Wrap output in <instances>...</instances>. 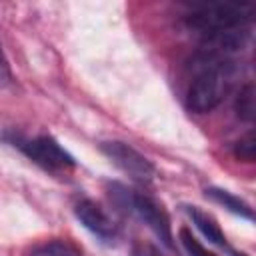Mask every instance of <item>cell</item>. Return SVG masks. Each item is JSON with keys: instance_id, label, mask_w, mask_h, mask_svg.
I'll list each match as a JSON object with an SVG mask.
<instances>
[{"instance_id": "6", "label": "cell", "mask_w": 256, "mask_h": 256, "mask_svg": "<svg viewBox=\"0 0 256 256\" xmlns=\"http://www.w3.org/2000/svg\"><path fill=\"white\" fill-rule=\"evenodd\" d=\"M74 216L78 218V222L92 232L94 236H98L104 242H112L118 238V224L114 222V218L106 212V208H102L96 200L90 198H82L80 202H76L74 206Z\"/></svg>"}, {"instance_id": "1", "label": "cell", "mask_w": 256, "mask_h": 256, "mask_svg": "<svg viewBox=\"0 0 256 256\" xmlns=\"http://www.w3.org/2000/svg\"><path fill=\"white\" fill-rule=\"evenodd\" d=\"M202 64L190 82L188 88V108L196 114L212 112L230 90V84L236 76V64L230 58L202 54L198 56Z\"/></svg>"}, {"instance_id": "13", "label": "cell", "mask_w": 256, "mask_h": 256, "mask_svg": "<svg viewBox=\"0 0 256 256\" xmlns=\"http://www.w3.org/2000/svg\"><path fill=\"white\" fill-rule=\"evenodd\" d=\"M10 84H12V70L0 46V86H10Z\"/></svg>"}, {"instance_id": "9", "label": "cell", "mask_w": 256, "mask_h": 256, "mask_svg": "<svg viewBox=\"0 0 256 256\" xmlns=\"http://www.w3.org/2000/svg\"><path fill=\"white\" fill-rule=\"evenodd\" d=\"M234 112L242 122H254V116H256V90H254L252 82H246L238 90V94L234 98Z\"/></svg>"}, {"instance_id": "12", "label": "cell", "mask_w": 256, "mask_h": 256, "mask_svg": "<svg viewBox=\"0 0 256 256\" xmlns=\"http://www.w3.org/2000/svg\"><path fill=\"white\" fill-rule=\"evenodd\" d=\"M36 256H82V252L78 246H74L68 240H52L42 248H38Z\"/></svg>"}, {"instance_id": "3", "label": "cell", "mask_w": 256, "mask_h": 256, "mask_svg": "<svg viewBox=\"0 0 256 256\" xmlns=\"http://www.w3.org/2000/svg\"><path fill=\"white\" fill-rule=\"evenodd\" d=\"M252 18L254 6L250 2H204L186 16V24L206 36L214 32L248 28Z\"/></svg>"}, {"instance_id": "14", "label": "cell", "mask_w": 256, "mask_h": 256, "mask_svg": "<svg viewBox=\"0 0 256 256\" xmlns=\"http://www.w3.org/2000/svg\"><path fill=\"white\" fill-rule=\"evenodd\" d=\"M132 256H162V254H160V252H158V248H156V246H152V244L136 242V244L132 246Z\"/></svg>"}, {"instance_id": "11", "label": "cell", "mask_w": 256, "mask_h": 256, "mask_svg": "<svg viewBox=\"0 0 256 256\" xmlns=\"http://www.w3.org/2000/svg\"><path fill=\"white\" fill-rule=\"evenodd\" d=\"M232 154L240 162H254V158H256V140H254V132L252 130L246 132L240 140L234 142Z\"/></svg>"}, {"instance_id": "7", "label": "cell", "mask_w": 256, "mask_h": 256, "mask_svg": "<svg viewBox=\"0 0 256 256\" xmlns=\"http://www.w3.org/2000/svg\"><path fill=\"white\" fill-rule=\"evenodd\" d=\"M184 210H186V214L190 216L192 224L200 230V234H202L210 244L220 246V248H226V246H228L224 232L220 230L218 222H216L208 212H204V210L198 208V206H184Z\"/></svg>"}, {"instance_id": "4", "label": "cell", "mask_w": 256, "mask_h": 256, "mask_svg": "<svg viewBox=\"0 0 256 256\" xmlns=\"http://www.w3.org/2000/svg\"><path fill=\"white\" fill-rule=\"evenodd\" d=\"M100 152L120 172H124L130 180H134L138 184H150L156 176V166L144 154H140L136 148H132L126 142H120V140L100 142Z\"/></svg>"}, {"instance_id": "2", "label": "cell", "mask_w": 256, "mask_h": 256, "mask_svg": "<svg viewBox=\"0 0 256 256\" xmlns=\"http://www.w3.org/2000/svg\"><path fill=\"white\" fill-rule=\"evenodd\" d=\"M108 192H110V200L116 206H120L124 212H130L138 220H142L166 248H170V250L174 248L170 216H168L166 208L162 206V202H158L154 196H150L146 192L132 190L120 182H110Z\"/></svg>"}, {"instance_id": "8", "label": "cell", "mask_w": 256, "mask_h": 256, "mask_svg": "<svg viewBox=\"0 0 256 256\" xmlns=\"http://www.w3.org/2000/svg\"><path fill=\"white\" fill-rule=\"evenodd\" d=\"M204 194H206V198H210L212 202L224 206L228 212H232V214H236V216H240V218H244V220H254V212H252L250 204H248L246 200H242L240 196H236V194H232V192H228V190H222V188H214V186L206 188Z\"/></svg>"}, {"instance_id": "15", "label": "cell", "mask_w": 256, "mask_h": 256, "mask_svg": "<svg viewBox=\"0 0 256 256\" xmlns=\"http://www.w3.org/2000/svg\"><path fill=\"white\" fill-rule=\"evenodd\" d=\"M230 256H246V254H242V252H240V254H238V252H230Z\"/></svg>"}, {"instance_id": "5", "label": "cell", "mask_w": 256, "mask_h": 256, "mask_svg": "<svg viewBox=\"0 0 256 256\" xmlns=\"http://www.w3.org/2000/svg\"><path fill=\"white\" fill-rule=\"evenodd\" d=\"M18 148L40 168L48 170V172H60V170H68L74 168L76 160L74 156L64 150L52 136H36L32 140H20Z\"/></svg>"}, {"instance_id": "10", "label": "cell", "mask_w": 256, "mask_h": 256, "mask_svg": "<svg viewBox=\"0 0 256 256\" xmlns=\"http://www.w3.org/2000/svg\"><path fill=\"white\" fill-rule=\"evenodd\" d=\"M178 240H180V244H182V248L186 250L188 256H218L216 252L208 250L186 226H182V228L178 230Z\"/></svg>"}]
</instances>
